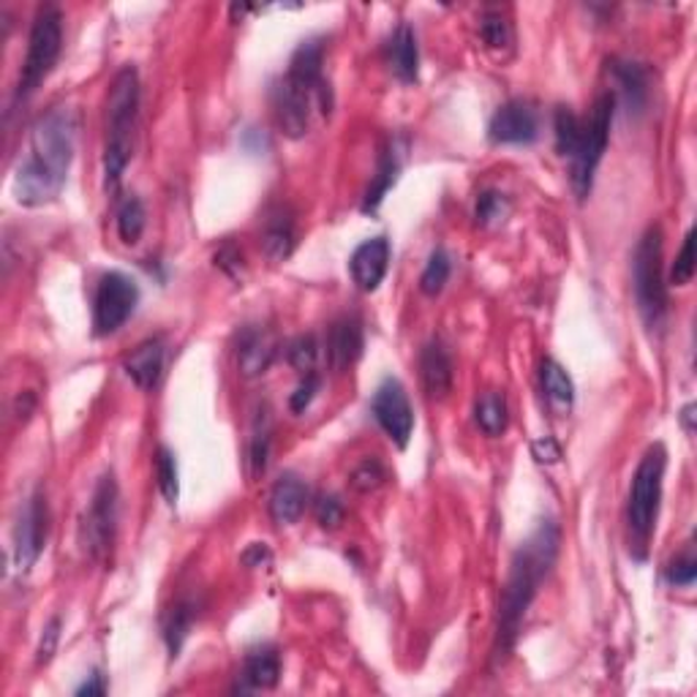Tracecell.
Listing matches in <instances>:
<instances>
[{"label":"cell","mask_w":697,"mask_h":697,"mask_svg":"<svg viewBox=\"0 0 697 697\" xmlns=\"http://www.w3.org/2000/svg\"><path fill=\"white\" fill-rule=\"evenodd\" d=\"M164 341H161V338H150V341L139 344V347L123 360V371H126V376L131 379L139 390H155V384L161 382V373H164Z\"/></svg>","instance_id":"23"},{"label":"cell","mask_w":697,"mask_h":697,"mask_svg":"<svg viewBox=\"0 0 697 697\" xmlns=\"http://www.w3.org/2000/svg\"><path fill=\"white\" fill-rule=\"evenodd\" d=\"M117 501H120V490H117L115 474H102L80 526V545L93 561H104L113 554L117 534Z\"/></svg>","instance_id":"8"},{"label":"cell","mask_w":697,"mask_h":697,"mask_svg":"<svg viewBox=\"0 0 697 697\" xmlns=\"http://www.w3.org/2000/svg\"><path fill=\"white\" fill-rule=\"evenodd\" d=\"M384 55H387V66L404 85L417 82L420 74V47H417V36L409 25H398L393 36L384 44Z\"/></svg>","instance_id":"22"},{"label":"cell","mask_w":697,"mask_h":697,"mask_svg":"<svg viewBox=\"0 0 697 697\" xmlns=\"http://www.w3.org/2000/svg\"><path fill=\"white\" fill-rule=\"evenodd\" d=\"M420 376L422 384H426V393L431 398L442 400L448 398L450 390H453V379H455V368H453V355L444 347L442 338H431L426 344L420 355Z\"/></svg>","instance_id":"19"},{"label":"cell","mask_w":697,"mask_h":697,"mask_svg":"<svg viewBox=\"0 0 697 697\" xmlns=\"http://www.w3.org/2000/svg\"><path fill=\"white\" fill-rule=\"evenodd\" d=\"M240 561H243L245 570H259V567L270 565L272 554L265 543H251L248 548L243 550V556H240Z\"/></svg>","instance_id":"44"},{"label":"cell","mask_w":697,"mask_h":697,"mask_svg":"<svg viewBox=\"0 0 697 697\" xmlns=\"http://www.w3.org/2000/svg\"><path fill=\"white\" fill-rule=\"evenodd\" d=\"M362 347H365V330H362L360 316H341L333 322L327 333V357H330L333 371H347L360 360Z\"/></svg>","instance_id":"18"},{"label":"cell","mask_w":697,"mask_h":697,"mask_svg":"<svg viewBox=\"0 0 697 697\" xmlns=\"http://www.w3.org/2000/svg\"><path fill=\"white\" fill-rule=\"evenodd\" d=\"M77 120L74 107H53L47 115L38 117L27 133L25 155L14 170L11 191L14 199L25 208H44L58 202L69 183L71 161L77 150Z\"/></svg>","instance_id":"1"},{"label":"cell","mask_w":697,"mask_h":697,"mask_svg":"<svg viewBox=\"0 0 697 697\" xmlns=\"http://www.w3.org/2000/svg\"><path fill=\"white\" fill-rule=\"evenodd\" d=\"M493 144H532L539 139V113L532 102L512 98L501 104L488 123Z\"/></svg>","instance_id":"13"},{"label":"cell","mask_w":697,"mask_h":697,"mask_svg":"<svg viewBox=\"0 0 697 697\" xmlns=\"http://www.w3.org/2000/svg\"><path fill=\"white\" fill-rule=\"evenodd\" d=\"M58 640H60V618L55 616L53 622L44 627L42 643H38V665H47V662L53 660L55 649H58Z\"/></svg>","instance_id":"43"},{"label":"cell","mask_w":697,"mask_h":697,"mask_svg":"<svg viewBox=\"0 0 697 697\" xmlns=\"http://www.w3.org/2000/svg\"><path fill=\"white\" fill-rule=\"evenodd\" d=\"M262 248H265L267 259L283 262L289 259L294 248V216L292 210L278 205L267 213L265 230H262Z\"/></svg>","instance_id":"25"},{"label":"cell","mask_w":697,"mask_h":697,"mask_svg":"<svg viewBox=\"0 0 697 697\" xmlns=\"http://www.w3.org/2000/svg\"><path fill=\"white\" fill-rule=\"evenodd\" d=\"M613 115H616V96L613 93H602L591 107L589 117H583V139L578 153L570 159V181L576 188V197L585 202L594 186L596 166H600L602 155H605L607 142H611V126Z\"/></svg>","instance_id":"7"},{"label":"cell","mask_w":697,"mask_h":697,"mask_svg":"<svg viewBox=\"0 0 697 697\" xmlns=\"http://www.w3.org/2000/svg\"><path fill=\"white\" fill-rule=\"evenodd\" d=\"M532 455H534V461H537V464H545V466L559 464V461H561V444L556 442L554 437H539V439H534V442H532Z\"/></svg>","instance_id":"42"},{"label":"cell","mask_w":697,"mask_h":697,"mask_svg":"<svg viewBox=\"0 0 697 697\" xmlns=\"http://www.w3.org/2000/svg\"><path fill=\"white\" fill-rule=\"evenodd\" d=\"M607 71L613 77V85L616 91H611L616 96V104L622 102V107L627 109V115H643L649 107V71L646 66L635 63V60H618L613 58L607 63Z\"/></svg>","instance_id":"14"},{"label":"cell","mask_w":697,"mask_h":697,"mask_svg":"<svg viewBox=\"0 0 697 697\" xmlns=\"http://www.w3.org/2000/svg\"><path fill=\"white\" fill-rule=\"evenodd\" d=\"M139 305V287L126 272H104L93 298V333L98 338L115 336Z\"/></svg>","instance_id":"10"},{"label":"cell","mask_w":697,"mask_h":697,"mask_svg":"<svg viewBox=\"0 0 697 697\" xmlns=\"http://www.w3.org/2000/svg\"><path fill=\"white\" fill-rule=\"evenodd\" d=\"M384 479H387V474H384L382 464L373 458L362 461V464L355 468V474H351V485H355V490H360V493H371V490H376Z\"/></svg>","instance_id":"40"},{"label":"cell","mask_w":697,"mask_h":697,"mask_svg":"<svg viewBox=\"0 0 697 697\" xmlns=\"http://www.w3.org/2000/svg\"><path fill=\"white\" fill-rule=\"evenodd\" d=\"M507 213H510V199L499 191H483L474 205V219L479 226L499 224L507 219Z\"/></svg>","instance_id":"34"},{"label":"cell","mask_w":697,"mask_h":697,"mask_svg":"<svg viewBox=\"0 0 697 697\" xmlns=\"http://www.w3.org/2000/svg\"><path fill=\"white\" fill-rule=\"evenodd\" d=\"M693 417H695V404H687L682 409V422L687 428V433H693Z\"/></svg>","instance_id":"47"},{"label":"cell","mask_w":697,"mask_h":697,"mask_svg":"<svg viewBox=\"0 0 697 697\" xmlns=\"http://www.w3.org/2000/svg\"><path fill=\"white\" fill-rule=\"evenodd\" d=\"M695 578H697V561L693 550L676 556L665 570V581L671 585H678V589H689V585H695Z\"/></svg>","instance_id":"38"},{"label":"cell","mask_w":697,"mask_h":697,"mask_svg":"<svg viewBox=\"0 0 697 697\" xmlns=\"http://www.w3.org/2000/svg\"><path fill=\"white\" fill-rule=\"evenodd\" d=\"M390 240L384 234L371 240H362L360 245L355 248L349 259V270L351 278H355L357 287L362 292H376L379 283L384 281L387 276V267H390Z\"/></svg>","instance_id":"15"},{"label":"cell","mask_w":697,"mask_h":697,"mask_svg":"<svg viewBox=\"0 0 697 697\" xmlns=\"http://www.w3.org/2000/svg\"><path fill=\"white\" fill-rule=\"evenodd\" d=\"M243 687L240 693H251V689H270L276 687L278 678H281V657L272 646H259V649H251L245 654L243 673Z\"/></svg>","instance_id":"24"},{"label":"cell","mask_w":697,"mask_h":697,"mask_svg":"<svg viewBox=\"0 0 697 697\" xmlns=\"http://www.w3.org/2000/svg\"><path fill=\"white\" fill-rule=\"evenodd\" d=\"M695 270H697L695 230H689L687 237H684L682 251H678L676 262H673V267H671V283L673 287H687V283L695 278Z\"/></svg>","instance_id":"36"},{"label":"cell","mask_w":697,"mask_h":697,"mask_svg":"<svg viewBox=\"0 0 697 697\" xmlns=\"http://www.w3.org/2000/svg\"><path fill=\"white\" fill-rule=\"evenodd\" d=\"M155 477H159V490L166 504L175 507L181 501V472H177V458L170 448L155 450Z\"/></svg>","instance_id":"32"},{"label":"cell","mask_w":697,"mask_h":697,"mask_svg":"<svg viewBox=\"0 0 697 697\" xmlns=\"http://www.w3.org/2000/svg\"><path fill=\"white\" fill-rule=\"evenodd\" d=\"M216 265H219L221 270L230 272V276H240V267H243V254H240V251L234 248L232 243H226L224 248L216 254Z\"/></svg>","instance_id":"45"},{"label":"cell","mask_w":697,"mask_h":697,"mask_svg":"<svg viewBox=\"0 0 697 697\" xmlns=\"http://www.w3.org/2000/svg\"><path fill=\"white\" fill-rule=\"evenodd\" d=\"M278 355V341L262 327H243L237 336V368L245 379L262 376Z\"/></svg>","instance_id":"17"},{"label":"cell","mask_w":697,"mask_h":697,"mask_svg":"<svg viewBox=\"0 0 697 697\" xmlns=\"http://www.w3.org/2000/svg\"><path fill=\"white\" fill-rule=\"evenodd\" d=\"M322 66H325V38H309L294 49L292 60H289L287 77L298 85L309 88L314 93L330 91V85L322 77Z\"/></svg>","instance_id":"21"},{"label":"cell","mask_w":697,"mask_h":697,"mask_svg":"<svg viewBox=\"0 0 697 697\" xmlns=\"http://www.w3.org/2000/svg\"><path fill=\"white\" fill-rule=\"evenodd\" d=\"M115 224H117V237H120L123 243L126 245L139 243V237H142V232H144V224H148L142 199L133 197V194L131 197L123 199L120 208H117Z\"/></svg>","instance_id":"31"},{"label":"cell","mask_w":697,"mask_h":697,"mask_svg":"<svg viewBox=\"0 0 697 697\" xmlns=\"http://www.w3.org/2000/svg\"><path fill=\"white\" fill-rule=\"evenodd\" d=\"M49 537V504L42 488L27 496L25 507L20 510V518L14 523V537H11V554H14V567L20 576L31 572L38 556L47 548Z\"/></svg>","instance_id":"11"},{"label":"cell","mask_w":697,"mask_h":697,"mask_svg":"<svg viewBox=\"0 0 697 697\" xmlns=\"http://www.w3.org/2000/svg\"><path fill=\"white\" fill-rule=\"evenodd\" d=\"M322 387V376L316 371L311 373H303V379H300L298 390L292 393V398H289V409L294 411V415H300V411H305L311 406V400L316 398V393H320Z\"/></svg>","instance_id":"41"},{"label":"cell","mask_w":697,"mask_h":697,"mask_svg":"<svg viewBox=\"0 0 697 697\" xmlns=\"http://www.w3.org/2000/svg\"><path fill=\"white\" fill-rule=\"evenodd\" d=\"M60 49H63V14L58 5H42L27 36L25 63L14 88V107L25 104L44 85L49 71L58 63Z\"/></svg>","instance_id":"5"},{"label":"cell","mask_w":697,"mask_h":697,"mask_svg":"<svg viewBox=\"0 0 697 697\" xmlns=\"http://www.w3.org/2000/svg\"><path fill=\"white\" fill-rule=\"evenodd\" d=\"M450 272H453V259L444 248H437L431 256H428V265L420 276V292L428 294V298H437L442 294V289L448 287Z\"/></svg>","instance_id":"33"},{"label":"cell","mask_w":697,"mask_h":697,"mask_svg":"<svg viewBox=\"0 0 697 697\" xmlns=\"http://www.w3.org/2000/svg\"><path fill=\"white\" fill-rule=\"evenodd\" d=\"M371 415L395 448H409L411 433H415V409H411L409 393L398 379L387 376L379 384L371 398Z\"/></svg>","instance_id":"12"},{"label":"cell","mask_w":697,"mask_h":697,"mask_svg":"<svg viewBox=\"0 0 697 697\" xmlns=\"http://www.w3.org/2000/svg\"><path fill=\"white\" fill-rule=\"evenodd\" d=\"M344 501L333 493H322L314 504V515L322 528H338L344 523Z\"/></svg>","instance_id":"39"},{"label":"cell","mask_w":697,"mask_h":697,"mask_svg":"<svg viewBox=\"0 0 697 697\" xmlns=\"http://www.w3.org/2000/svg\"><path fill=\"white\" fill-rule=\"evenodd\" d=\"M287 360L289 365L298 368L300 373H311L316 368V360H320V344H316L314 336H300L294 338L287 347Z\"/></svg>","instance_id":"37"},{"label":"cell","mask_w":697,"mask_h":697,"mask_svg":"<svg viewBox=\"0 0 697 697\" xmlns=\"http://www.w3.org/2000/svg\"><path fill=\"white\" fill-rule=\"evenodd\" d=\"M270 98H272V115H276L278 128H281L289 139H300L309 133L311 113H314V107H320L322 115H330V107H333L330 91L314 93L309 91V88L298 85L294 80H289L287 74L272 85Z\"/></svg>","instance_id":"9"},{"label":"cell","mask_w":697,"mask_h":697,"mask_svg":"<svg viewBox=\"0 0 697 697\" xmlns=\"http://www.w3.org/2000/svg\"><path fill=\"white\" fill-rule=\"evenodd\" d=\"M139 117V74L133 66H123L115 74L107 96V144H104V186L117 191L133 155Z\"/></svg>","instance_id":"3"},{"label":"cell","mask_w":697,"mask_h":697,"mask_svg":"<svg viewBox=\"0 0 697 697\" xmlns=\"http://www.w3.org/2000/svg\"><path fill=\"white\" fill-rule=\"evenodd\" d=\"M479 38L485 42V47L490 49H504L512 42V27L499 11H488V14L479 20Z\"/></svg>","instance_id":"35"},{"label":"cell","mask_w":697,"mask_h":697,"mask_svg":"<svg viewBox=\"0 0 697 697\" xmlns=\"http://www.w3.org/2000/svg\"><path fill=\"white\" fill-rule=\"evenodd\" d=\"M554 133H556V150L565 155L567 161L578 153L583 139V117L572 113L570 107H559L554 113Z\"/></svg>","instance_id":"30"},{"label":"cell","mask_w":697,"mask_h":697,"mask_svg":"<svg viewBox=\"0 0 697 697\" xmlns=\"http://www.w3.org/2000/svg\"><path fill=\"white\" fill-rule=\"evenodd\" d=\"M404 144L400 139H390L387 148H382L379 153V164H376V175H373L371 186H368L365 197H362V213L373 216L379 208H382L384 197L390 194V188L398 183L400 166H404Z\"/></svg>","instance_id":"20"},{"label":"cell","mask_w":697,"mask_h":697,"mask_svg":"<svg viewBox=\"0 0 697 697\" xmlns=\"http://www.w3.org/2000/svg\"><path fill=\"white\" fill-rule=\"evenodd\" d=\"M559 523H556L554 518H545V521H539L537 528L528 534L526 543H521L515 556H512L510 578H507L499 602V627H496L493 643L496 665H501V662L512 654V649H515L528 607L537 600L539 585L545 583V578L554 570L556 559H559Z\"/></svg>","instance_id":"2"},{"label":"cell","mask_w":697,"mask_h":697,"mask_svg":"<svg viewBox=\"0 0 697 697\" xmlns=\"http://www.w3.org/2000/svg\"><path fill=\"white\" fill-rule=\"evenodd\" d=\"M539 384H543V393L548 398V404L554 406L559 415H567L576 404V384H572L570 373L559 365L556 360L545 357L543 365H539Z\"/></svg>","instance_id":"27"},{"label":"cell","mask_w":697,"mask_h":697,"mask_svg":"<svg viewBox=\"0 0 697 697\" xmlns=\"http://www.w3.org/2000/svg\"><path fill=\"white\" fill-rule=\"evenodd\" d=\"M474 420H477L479 431L485 437L496 439L507 431L510 426V409H507V398L501 393H485L479 395L477 406H474Z\"/></svg>","instance_id":"28"},{"label":"cell","mask_w":697,"mask_h":697,"mask_svg":"<svg viewBox=\"0 0 697 697\" xmlns=\"http://www.w3.org/2000/svg\"><path fill=\"white\" fill-rule=\"evenodd\" d=\"M199 607L202 602L197 596H181L175 605L166 611L164 616V640H166V649H170L172 657L181 654L183 643H186L188 632H191L194 622L199 618Z\"/></svg>","instance_id":"26"},{"label":"cell","mask_w":697,"mask_h":697,"mask_svg":"<svg viewBox=\"0 0 697 697\" xmlns=\"http://www.w3.org/2000/svg\"><path fill=\"white\" fill-rule=\"evenodd\" d=\"M662 230L649 226L635 248L632 289L638 311L649 330H660L667 316V281L662 270Z\"/></svg>","instance_id":"6"},{"label":"cell","mask_w":697,"mask_h":697,"mask_svg":"<svg viewBox=\"0 0 697 697\" xmlns=\"http://www.w3.org/2000/svg\"><path fill=\"white\" fill-rule=\"evenodd\" d=\"M270 444H272V420L270 411H259L254 420V433H251L248 444V474L251 477H262L270 461Z\"/></svg>","instance_id":"29"},{"label":"cell","mask_w":697,"mask_h":697,"mask_svg":"<svg viewBox=\"0 0 697 697\" xmlns=\"http://www.w3.org/2000/svg\"><path fill=\"white\" fill-rule=\"evenodd\" d=\"M309 501L311 490L309 485L303 483V477L287 472L276 479V485H272L267 510H270L272 523H278V526H292V523H298L300 518H303Z\"/></svg>","instance_id":"16"},{"label":"cell","mask_w":697,"mask_h":697,"mask_svg":"<svg viewBox=\"0 0 697 697\" xmlns=\"http://www.w3.org/2000/svg\"><path fill=\"white\" fill-rule=\"evenodd\" d=\"M667 450L665 444H651L646 455L635 468L632 488H629L627 523H629V548L635 559L643 561L649 554L651 534L657 528V515H660L662 483H665Z\"/></svg>","instance_id":"4"},{"label":"cell","mask_w":697,"mask_h":697,"mask_svg":"<svg viewBox=\"0 0 697 697\" xmlns=\"http://www.w3.org/2000/svg\"><path fill=\"white\" fill-rule=\"evenodd\" d=\"M104 693H107V684H104L102 673H93V676L88 678L80 689H77V695H104Z\"/></svg>","instance_id":"46"}]
</instances>
